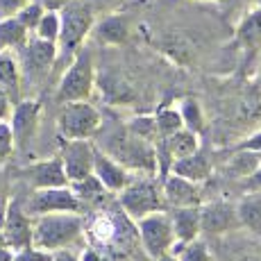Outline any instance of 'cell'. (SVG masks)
<instances>
[{
	"mask_svg": "<svg viewBox=\"0 0 261 261\" xmlns=\"http://www.w3.org/2000/svg\"><path fill=\"white\" fill-rule=\"evenodd\" d=\"M84 234V216L80 212H53L32 216V245L46 252L71 248Z\"/></svg>",
	"mask_w": 261,
	"mask_h": 261,
	"instance_id": "cell-1",
	"label": "cell"
},
{
	"mask_svg": "<svg viewBox=\"0 0 261 261\" xmlns=\"http://www.w3.org/2000/svg\"><path fill=\"white\" fill-rule=\"evenodd\" d=\"M59 39H57V59L59 55L64 57H73L80 48L84 46L87 37L91 34L95 25V12L89 3L84 0H68L62 9H59Z\"/></svg>",
	"mask_w": 261,
	"mask_h": 261,
	"instance_id": "cell-2",
	"label": "cell"
},
{
	"mask_svg": "<svg viewBox=\"0 0 261 261\" xmlns=\"http://www.w3.org/2000/svg\"><path fill=\"white\" fill-rule=\"evenodd\" d=\"M118 204H120V209H123V214L127 216L129 220H134V223L152 212L166 209L162 184L152 177V173L139 175V177L129 179L127 187L123 191H118Z\"/></svg>",
	"mask_w": 261,
	"mask_h": 261,
	"instance_id": "cell-3",
	"label": "cell"
},
{
	"mask_svg": "<svg viewBox=\"0 0 261 261\" xmlns=\"http://www.w3.org/2000/svg\"><path fill=\"white\" fill-rule=\"evenodd\" d=\"M95 89V66L93 55L89 48H80L71 57V64L64 71L57 84V102H75V100H89Z\"/></svg>",
	"mask_w": 261,
	"mask_h": 261,
	"instance_id": "cell-4",
	"label": "cell"
},
{
	"mask_svg": "<svg viewBox=\"0 0 261 261\" xmlns=\"http://www.w3.org/2000/svg\"><path fill=\"white\" fill-rule=\"evenodd\" d=\"M102 127V116L89 100L62 102L57 114V129L62 139H91Z\"/></svg>",
	"mask_w": 261,
	"mask_h": 261,
	"instance_id": "cell-5",
	"label": "cell"
},
{
	"mask_svg": "<svg viewBox=\"0 0 261 261\" xmlns=\"http://www.w3.org/2000/svg\"><path fill=\"white\" fill-rule=\"evenodd\" d=\"M134 227H137V239L141 243L143 252L152 261L173 250L175 234H173V225H170V216L166 209L152 212L143 216V218H139L134 223Z\"/></svg>",
	"mask_w": 261,
	"mask_h": 261,
	"instance_id": "cell-6",
	"label": "cell"
},
{
	"mask_svg": "<svg viewBox=\"0 0 261 261\" xmlns=\"http://www.w3.org/2000/svg\"><path fill=\"white\" fill-rule=\"evenodd\" d=\"M16 53L18 64H21V75L25 80H43L57 62V43L43 41L34 34H30L25 46Z\"/></svg>",
	"mask_w": 261,
	"mask_h": 261,
	"instance_id": "cell-7",
	"label": "cell"
},
{
	"mask_svg": "<svg viewBox=\"0 0 261 261\" xmlns=\"http://www.w3.org/2000/svg\"><path fill=\"white\" fill-rule=\"evenodd\" d=\"M0 234H3V243L14 252L32 245V216L25 212L18 200H7Z\"/></svg>",
	"mask_w": 261,
	"mask_h": 261,
	"instance_id": "cell-8",
	"label": "cell"
},
{
	"mask_svg": "<svg viewBox=\"0 0 261 261\" xmlns=\"http://www.w3.org/2000/svg\"><path fill=\"white\" fill-rule=\"evenodd\" d=\"M82 202L71 191V187H53V189H34L30 195L25 212L30 216H41L53 212H80L82 214Z\"/></svg>",
	"mask_w": 261,
	"mask_h": 261,
	"instance_id": "cell-9",
	"label": "cell"
},
{
	"mask_svg": "<svg viewBox=\"0 0 261 261\" xmlns=\"http://www.w3.org/2000/svg\"><path fill=\"white\" fill-rule=\"evenodd\" d=\"M64 173L68 182L82 179L93 173V159H95V145L91 139H64L62 150H59Z\"/></svg>",
	"mask_w": 261,
	"mask_h": 261,
	"instance_id": "cell-10",
	"label": "cell"
},
{
	"mask_svg": "<svg viewBox=\"0 0 261 261\" xmlns=\"http://www.w3.org/2000/svg\"><path fill=\"white\" fill-rule=\"evenodd\" d=\"M39 118H41V102L39 100L28 98L14 102L12 114H9V127H12L16 148H23L32 141L34 132L39 127Z\"/></svg>",
	"mask_w": 261,
	"mask_h": 261,
	"instance_id": "cell-11",
	"label": "cell"
},
{
	"mask_svg": "<svg viewBox=\"0 0 261 261\" xmlns=\"http://www.w3.org/2000/svg\"><path fill=\"white\" fill-rule=\"evenodd\" d=\"M162 193H164V204L166 209L175 207H198L202 204V184L187 179L182 175L170 173L162 184Z\"/></svg>",
	"mask_w": 261,
	"mask_h": 261,
	"instance_id": "cell-12",
	"label": "cell"
},
{
	"mask_svg": "<svg viewBox=\"0 0 261 261\" xmlns=\"http://www.w3.org/2000/svg\"><path fill=\"white\" fill-rule=\"evenodd\" d=\"M200 227H202V234H214V237L241 227L237 218V204H229L225 200L200 204Z\"/></svg>",
	"mask_w": 261,
	"mask_h": 261,
	"instance_id": "cell-13",
	"label": "cell"
},
{
	"mask_svg": "<svg viewBox=\"0 0 261 261\" xmlns=\"http://www.w3.org/2000/svg\"><path fill=\"white\" fill-rule=\"evenodd\" d=\"M23 179L30 184L32 189H53V187H68V177L64 173L62 159L59 154L41 162H34L30 166H25L21 170Z\"/></svg>",
	"mask_w": 261,
	"mask_h": 261,
	"instance_id": "cell-14",
	"label": "cell"
},
{
	"mask_svg": "<svg viewBox=\"0 0 261 261\" xmlns=\"http://www.w3.org/2000/svg\"><path fill=\"white\" fill-rule=\"evenodd\" d=\"M93 175L102 182V187L109 191V193H118L127 187V182L132 179V173L118 164L114 157H109L107 152L95 148V159H93Z\"/></svg>",
	"mask_w": 261,
	"mask_h": 261,
	"instance_id": "cell-15",
	"label": "cell"
},
{
	"mask_svg": "<svg viewBox=\"0 0 261 261\" xmlns=\"http://www.w3.org/2000/svg\"><path fill=\"white\" fill-rule=\"evenodd\" d=\"M170 225H173L175 243H189L202 234L200 227V204L198 207H175L168 212Z\"/></svg>",
	"mask_w": 261,
	"mask_h": 261,
	"instance_id": "cell-16",
	"label": "cell"
},
{
	"mask_svg": "<svg viewBox=\"0 0 261 261\" xmlns=\"http://www.w3.org/2000/svg\"><path fill=\"white\" fill-rule=\"evenodd\" d=\"M23 75H21V64L14 50L0 48V89L9 95L12 102L21 100V87H23Z\"/></svg>",
	"mask_w": 261,
	"mask_h": 261,
	"instance_id": "cell-17",
	"label": "cell"
},
{
	"mask_svg": "<svg viewBox=\"0 0 261 261\" xmlns=\"http://www.w3.org/2000/svg\"><path fill=\"white\" fill-rule=\"evenodd\" d=\"M170 173L175 175H182L187 179H193V182H200L202 184L204 179L212 177V162L204 152H193L189 157H182V159H175L170 164Z\"/></svg>",
	"mask_w": 261,
	"mask_h": 261,
	"instance_id": "cell-18",
	"label": "cell"
},
{
	"mask_svg": "<svg viewBox=\"0 0 261 261\" xmlns=\"http://www.w3.org/2000/svg\"><path fill=\"white\" fill-rule=\"evenodd\" d=\"M237 43L248 50L261 48V5L252 7L237 25Z\"/></svg>",
	"mask_w": 261,
	"mask_h": 261,
	"instance_id": "cell-19",
	"label": "cell"
},
{
	"mask_svg": "<svg viewBox=\"0 0 261 261\" xmlns=\"http://www.w3.org/2000/svg\"><path fill=\"white\" fill-rule=\"evenodd\" d=\"M237 218L239 225L254 234H261V191L243 195L237 202Z\"/></svg>",
	"mask_w": 261,
	"mask_h": 261,
	"instance_id": "cell-20",
	"label": "cell"
},
{
	"mask_svg": "<svg viewBox=\"0 0 261 261\" xmlns=\"http://www.w3.org/2000/svg\"><path fill=\"white\" fill-rule=\"evenodd\" d=\"M91 32L95 34L100 43H112V46H118V43H125L129 37V23L127 18L123 16H107L100 23L93 25Z\"/></svg>",
	"mask_w": 261,
	"mask_h": 261,
	"instance_id": "cell-21",
	"label": "cell"
},
{
	"mask_svg": "<svg viewBox=\"0 0 261 261\" xmlns=\"http://www.w3.org/2000/svg\"><path fill=\"white\" fill-rule=\"evenodd\" d=\"M30 39L28 28L18 21L16 16H3L0 18V48L5 50H21L25 41Z\"/></svg>",
	"mask_w": 261,
	"mask_h": 261,
	"instance_id": "cell-22",
	"label": "cell"
},
{
	"mask_svg": "<svg viewBox=\"0 0 261 261\" xmlns=\"http://www.w3.org/2000/svg\"><path fill=\"white\" fill-rule=\"evenodd\" d=\"M68 187H71V191H73L75 195H77V200L82 202V207H84V204L102 202L105 195L109 193V191L102 187V182H100V179L95 177L93 173H91V175H87V177H82V179L68 182Z\"/></svg>",
	"mask_w": 261,
	"mask_h": 261,
	"instance_id": "cell-23",
	"label": "cell"
},
{
	"mask_svg": "<svg viewBox=\"0 0 261 261\" xmlns=\"http://www.w3.org/2000/svg\"><path fill=\"white\" fill-rule=\"evenodd\" d=\"M170 252L177 257V261H216L212 248L200 237L189 243H175Z\"/></svg>",
	"mask_w": 261,
	"mask_h": 261,
	"instance_id": "cell-24",
	"label": "cell"
},
{
	"mask_svg": "<svg viewBox=\"0 0 261 261\" xmlns=\"http://www.w3.org/2000/svg\"><path fill=\"white\" fill-rule=\"evenodd\" d=\"M261 166L257 152H250V150H239L227 164H225V173L229 177H250Z\"/></svg>",
	"mask_w": 261,
	"mask_h": 261,
	"instance_id": "cell-25",
	"label": "cell"
},
{
	"mask_svg": "<svg viewBox=\"0 0 261 261\" xmlns=\"http://www.w3.org/2000/svg\"><path fill=\"white\" fill-rule=\"evenodd\" d=\"M179 116H182L184 127L191 129V132H195V134H200L204 129V125H207L204 112H202V107H200V102L195 98H184L182 100V105H179Z\"/></svg>",
	"mask_w": 261,
	"mask_h": 261,
	"instance_id": "cell-26",
	"label": "cell"
},
{
	"mask_svg": "<svg viewBox=\"0 0 261 261\" xmlns=\"http://www.w3.org/2000/svg\"><path fill=\"white\" fill-rule=\"evenodd\" d=\"M154 127H157V137H170L173 132H177V129L184 127L182 123V116H179V109L175 107H164L157 112V116H154Z\"/></svg>",
	"mask_w": 261,
	"mask_h": 261,
	"instance_id": "cell-27",
	"label": "cell"
},
{
	"mask_svg": "<svg viewBox=\"0 0 261 261\" xmlns=\"http://www.w3.org/2000/svg\"><path fill=\"white\" fill-rule=\"evenodd\" d=\"M59 28H62V21H59V12H43L41 21L37 23V28H34V37L43 39V41H53L57 43L59 39Z\"/></svg>",
	"mask_w": 261,
	"mask_h": 261,
	"instance_id": "cell-28",
	"label": "cell"
},
{
	"mask_svg": "<svg viewBox=\"0 0 261 261\" xmlns=\"http://www.w3.org/2000/svg\"><path fill=\"white\" fill-rule=\"evenodd\" d=\"M43 12H46V9H43V5L39 3V0H30V3L25 5L23 9H18V12L14 14V16H16L18 21H21L25 28H28V32L32 34V32H34V28H37V23L41 21Z\"/></svg>",
	"mask_w": 261,
	"mask_h": 261,
	"instance_id": "cell-29",
	"label": "cell"
},
{
	"mask_svg": "<svg viewBox=\"0 0 261 261\" xmlns=\"http://www.w3.org/2000/svg\"><path fill=\"white\" fill-rule=\"evenodd\" d=\"M127 129L132 134H137V137L145 139V141H152V139H157V127H154V118H134L132 123L127 125Z\"/></svg>",
	"mask_w": 261,
	"mask_h": 261,
	"instance_id": "cell-30",
	"label": "cell"
},
{
	"mask_svg": "<svg viewBox=\"0 0 261 261\" xmlns=\"http://www.w3.org/2000/svg\"><path fill=\"white\" fill-rule=\"evenodd\" d=\"M14 150H16V145H14L12 127H9L7 120H0V166L12 157Z\"/></svg>",
	"mask_w": 261,
	"mask_h": 261,
	"instance_id": "cell-31",
	"label": "cell"
},
{
	"mask_svg": "<svg viewBox=\"0 0 261 261\" xmlns=\"http://www.w3.org/2000/svg\"><path fill=\"white\" fill-rule=\"evenodd\" d=\"M14 261H53V252H46L41 248H23L18 252H14Z\"/></svg>",
	"mask_w": 261,
	"mask_h": 261,
	"instance_id": "cell-32",
	"label": "cell"
},
{
	"mask_svg": "<svg viewBox=\"0 0 261 261\" xmlns=\"http://www.w3.org/2000/svg\"><path fill=\"white\" fill-rule=\"evenodd\" d=\"M30 0H0V16H14Z\"/></svg>",
	"mask_w": 261,
	"mask_h": 261,
	"instance_id": "cell-33",
	"label": "cell"
},
{
	"mask_svg": "<svg viewBox=\"0 0 261 261\" xmlns=\"http://www.w3.org/2000/svg\"><path fill=\"white\" fill-rule=\"evenodd\" d=\"M237 150H250V152H259V150H261V129H259V132H254L252 137H248L245 141H241Z\"/></svg>",
	"mask_w": 261,
	"mask_h": 261,
	"instance_id": "cell-34",
	"label": "cell"
},
{
	"mask_svg": "<svg viewBox=\"0 0 261 261\" xmlns=\"http://www.w3.org/2000/svg\"><path fill=\"white\" fill-rule=\"evenodd\" d=\"M12 107H14V102L9 100V95L0 89V120H7L9 118V114H12Z\"/></svg>",
	"mask_w": 261,
	"mask_h": 261,
	"instance_id": "cell-35",
	"label": "cell"
},
{
	"mask_svg": "<svg viewBox=\"0 0 261 261\" xmlns=\"http://www.w3.org/2000/svg\"><path fill=\"white\" fill-rule=\"evenodd\" d=\"M80 261H109L107 257H105L100 250H95V248H89V250H84L82 252V257H80Z\"/></svg>",
	"mask_w": 261,
	"mask_h": 261,
	"instance_id": "cell-36",
	"label": "cell"
},
{
	"mask_svg": "<svg viewBox=\"0 0 261 261\" xmlns=\"http://www.w3.org/2000/svg\"><path fill=\"white\" fill-rule=\"evenodd\" d=\"M39 3H41L43 9H48V12H59V9H62L68 0H39Z\"/></svg>",
	"mask_w": 261,
	"mask_h": 261,
	"instance_id": "cell-37",
	"label": "cell"
},
{
	"mask_svg": "<svg viewBox=\"0 0 261 261\" xmlns=\"http://www.w3.org/2000/svg\"><path fill=\"white\" fill-rule=\"evenodd\" d=\"M53 261H80V257H75L71 250H59V252H53Z\"/></svg>",
	"mask_w": 261,
	"mask_h": 261,
	"instance_id": "cell-38",
	"label": "cell"
},
{
	"mask_svg": "<svg viewBox=\"0 0 261 261\" xmlns=\"http://www.w3.org/2000/svg\"><path fill=\"white\" fill-rule=\"evenodd\" d=\"M245 182H248L250 187H252V191H261V166L254 170V173L250 175V177H245Z\"/></svg>",
	"mask_w": 261,
	"mask_h": 261,
	"instance_id": "cell-39",
	"label": "cell"
},
{
	"mask_svg": "<svg viewBox=\"0 0 261 261\" xmlns=\"http://www.w3.org/2000/svg\"><path fill=\"white\" fill-rule=\"evenodd\" d=\"M5 191H7V177L3 175V168H0V198H5Z\"/></svg>",
	"mask_w": 261,
	"mask_h": 261,
	"instance_id": "cell-40",
	"label": "cell"
},
{
	"mask_svg": "<svg viewBox=\"0 0 261 261\" xmlns=\"http://www.w3.org/2000/svg\"><path fill=\"white\" fill-rule=\"evenodd\" d=\"M154 261H177V257H175L173 252H168V254H162V257H157Z\"/></svg>",
	"mask_w": 261,
	"mask_h": 261,
	"instance_id": "cell-41",
	"label": "cell"
},
{
	"mask_svg": "<svg viewBox=\"0 0 261 261\" xmlns=\"http://www.w3.org/2000/svg\"><path fill=\"white\" fill-rule=\"evenodd\" d=\"M198 3H218V5H223V3H229V0H198Z\"/></svg>",
	"mask_w": 261,
	"mask_h": 261,
	"instance_id": "cell-42",
	"label": "cell"
},
{
	"mask_svg": "<svg viewBox=\"0 0 261 261\" xmlns=\"http://www.w3.org/2000/svg\"><path fill=\"white\" fill-rule=\"evenodd\" d=\"M259 82H261V64H259Z\"/></svg>",
	"mask_w": 261,
	"mask_h": 261,
	"instance_id": "cell-43",
	"label": "cell"
},
{
	"mask_svg": "<svg viewBox=\"0 0 261 261\" xmlns=\"http://www.w3.org/2000/svg\"><path fill=\"white\" fill-rule=\"evenodd\" d=\"M257 157H259V162H261V150H259V152H257Z\"/></svg>",
	"mask_w": 261,
	"mask_h": 261,
	"instance_id": "cell-44",
	"label": "cell"
}]
</instances>
